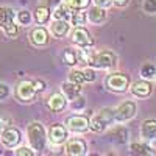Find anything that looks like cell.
Here are the masks:
<instances>
[{"label": "cell", "mask_w": 156, "mask_h": 156, "mask_svg": "<svg viewBox=\"0 0 156 156\" xmlns=\"http://www.w3.org/2000/svg\"><path fill=\"white\" fill-rule=\"evenodd\" d=\"M115 64H117V56L114 51L101 50V51H97V53L90 55L87 66L94 67V69H112Z\"/></svg>", "instance_id": "cell-4"}, {"label": "cell", "mask_w": 156, "mask_h": 156, "mask_svg": "<svg viewBox=\"0 0 156 156\" xmlns=\"http://www.w3.org/2000/svg\"><path fill=\"white\" fill-rule=\"evenodd\" d=\"M140 136L144 140H153L156 139V119L144 120L140 125Z\"/></svg>", "instance_id": "cell-17"}, {"label": "cell", "mask_w": 156, "mask_h": 156, "mask_svg": "<svg viewBox=\"0 0 156 156\" xmlns=\"http://www.w3.org/2000/svg\"><path fill=\"white\" fill-rule=\"evenodd\" d=\"M83 75H84V81H94L95 80V69L94 67H86V69H83Z\"/></svg>", "instance_id": "cell-30"}, {"label": "cell", "mask_w": 156, "mask_h": 156, "mask_svg": "<svg viewBox=\"0 0 156 156\" xmlns=\"http://www.w3.org/2000/svg\"><path fill=\"white\" fill-rule=\"evenodd\" d=\"M136 114H137V105L133 100H125L114 109V119L115 122L123 123V122L134 119Z\"/></svg>", "instance_id": "cell-5"}, {"label": "cell", "mask_w": 156, "mask_h": 156, "mask_svg": "<svg viewBox=\"0 0 156 156\" xmlns=\"http://www.w3.org/2000/svg\"><path fill=\"white\" fill-rule=\"evenodd\" d=\"M36 151L33 150V148H28V147H19L17 150H16V154L17 156H33Z\"/></svg>", "instance_id": "cell-33"}, {"label": "cell", "mask_w": 156, "mask_h": 156, "mask_svg": "<svg viewBox=\"0 0 156 156\" xmlns=\"http://www.w3.org/2000/svg\"><path fill=\"white\" fill-rule=\"evenodd\" d=\"M66 153L72 156H84L87 153V145L81 137H72L66 140Z\"/></svg>", "instance_id": "cell-11"}, {"label": "cell", "mask_w": 156, "mask_h": 156, "mask_svg": "<svg viewBox=\"0 0 156 156\" xmlns=\"http://www.w3.org/2000/svg\"><path fill=\"white\" fill-rule=\"evenodd\" d=\"M90 0H66V3L75 11V9H84L87 8Z\"/></svg>", "instance_id": "cell-28"}, {"label": "cell", "mask_w": 156, "mask_h": 156, "mask_svg": "<svg viewBox=\"0 0 156 156\" xmlns=\"http://www.w3.org/2000/svg\"><path fill=\"white\" fill-rule=\"evenodd\" d=\"M114 109L111 108H101L92 119L89 120V129H92L94 133H103L112 125L114 122Z\"/></svg>", "instance_id": "cell-2"}, {"label": "cell", "mask_w": 156, "mask_h": 156, "mask_svg": "<svg viewBox=\"0 0 156 156\" xmlns=\"http://www.w3.org/2000/svg\"><path fill=\"white\" fill-rule=\"evenodd\" d=\"M28 37H30V42L36 47H45L48 44V31L44 28V27H34L30 33H28Z\"/></svg>", "instance_id": "cell-13"}, {"label": "cell", "mask_w": 156, "mask_h": 156, "mask_svg": "<svg viewBox=\"0 0 156 156\" xmlns=\"http://www.w3.org/2000/svg\"><path fill=\"white\" fill-rule=\"evenodd\" d=\"M17 22L19 25H30L33 22V16H31V12L27 11V9H22L17 12Z\"/></svg>", "instance_id": "cell-25"}, {"label": "cell", "mask_w": 156, "mask_h": 156, "mask_svg": "<svg viewBox=\"0 0 156 156\" xmlns=\"http://www.w3.org/2000/svg\"><path fill=\"white\" fill-rule=\"evenodd\" d=\"M47 105L51 111H55V112H61L62 109H66L67 106V98L64 97V94H59V92H55V94H51L48 101H47Z\"/></svg>", "instance_id": "cell-15"}, {"label": "cell", "mask_w": 156, "mask_h": 156, "mask_svg": "<svg viewBox=\"0 0 156 156\" xmlns=\"http://www.w3.org/2000/svg\"><path fill=\"white\" fill-rule=\"evenodd\" d=\"M36 94L37 92L34 89V83L31 80H22L16 86V97H17L19 101H23V103L33 101Z\"/></svg>", "instance_id": "cell-7"}, {"label": "cell", "mask_w": 156, "mask_h": 156, "mask_svg": "<svg viewBox=\"0 0 156 156\" xmlns=\"http://www.w3.org/2000/svg\"><path fill=\"white\" fill-rule=\"evenodd\" d=\"M129 150L134 154H140V156H151V154H156V151L148 145L145 142H133L129 145Z\"/></svg>", "instance_id": "cell-20"}, {"label": "cell", "mask_w": 156, "mask_h": 156, "mask_svg": "<svg viewBox=\"0 0 156 156\" xmlns=\"http://www.w3.org/2000/svg\"><path fill=\"white\" fill-rule=\"evenodd\" d=\"M128 3H129V0H112V5L119 6V8H123V6H126Z\"/></svg>", "instance_id": "cell-36"}, {"label": "cell", "mask_w": 156, "mask_h": 156, "mask_svg": "<svg viewBox=\"0 0 156 156\" xmlns=\"http://www.w3.org/2000/svg\"><path fill=\"white\" fill-rule=\"evenodd\" d=\"M144 11L147 14H156V0H144V5H142Z\"/></svg>", "instance_id": "cell-29"}, {"label": "cell", "mask_w": 156, "mask_h": 156, "mask_svg": "<svg viewBox=\"0 0 156 156\" xmlns=\"http://www.w3.org/2000/svg\"><path fill=\"white\" fill-rule=\"evenodd\" d=\"M53 17L55 19H59V20H70L72 19V8L67 5V3H59L56 8H55V12H53Z\"/></svg>", "instance_id": "cell-21"}, {"label": "cell", "mask_w": 156, "mask_h": 156, "mask_svg": "<svg viewBox=\"0 0 156 156\" xmlns=\"http://www.w3.org/2000/svg\"><path fill=\"white\" fill-rule=\"evenodd\" d=\"M129 89H131V92L136 97H139V98H147L153 92L151 83L148 80H145V78H144V80H139V81H134L131 86H129Z\"/></svg>", "instance_id": "cell-14"}, {"label": "cell", "mask_w": 156, "mask_h": 156, "mask_svg": "<svg viewBox=\"0 0 156 156\" xmlns=\"http://www.w3.org/2000/svg\"><path fill=\"white\" fill-rule=\"evenodd\" d=\"M92 2H94V5H97L100 8H105V9L112 5V0H92Z\"/></svg>", "instance_id": "cell-34"}, {"label": "cell", "mask_w": 156, "mask_h": 156, "mask_svg": "<svg viewBox=\"0 0 156 156\" xmlns=\"http://www.w3.org/2000/svg\"><path fill=\"white\" fill-rule=\"evenodd\" d=\"M0 30L8 37H16L19 34V25L16 23L14 11L8 6H0Z\"/></svg>", "instance_id": "cell-3"}, {"label": "cell", "mask_w": 156, "mask_h": 156, "mask_svg": "<svg viewBox=\"0 0 156 156\" xmlns=\"http://www.w3.org/2000/svg\"><path fill=\"white\" fill-rule=\"evenodd\" d=\"M72 42L78 47H92L94 45V39L90 36V33L84 28V27H75V30L72 31Z\"/></svg>", "instance_id": "cell-10"}, {"label": "cell", "mask_w": 156, "mask_h": 156, "mask_svg": "<svg viewBox=\"0 0 156 156\" xmlns=\"http://www.w3.org/2000/svg\"><path fill=\"white\" fill-rule=\"evenodd\" d=\"M62 2V0H45V6H58L59 3Z\"/></svg>", "instance_id": "cell-37"}, {"label": "cell", "mask_w": 156, "mask_h": 156, "mask_svg": "<svg viewBox=\"0 0 156 156\" xmlns=\"http://www.w3.org/2000/svg\"><path fill=\"white\" fill-rule=\"evenodd\" d=\"M27 136H28V142H30V147L41 153L45 150L47 147V133H45V128L41 122H31L27 128Z\"/></svg>", "instance_id": "cell-1"}, {"label": "cell", "mask_w": 156, "mask_h": 156, "mask_svg": "<svg viewBox=\"0 0 156 156\" xmlns=\"http://www.w3.org/2000/svg\"><path fill=\"white\" fill-rule=\"evenodd\" d=\"M9 86L8 84H5V83H0V101H3V100H6L8 97H9Z\"/></svg>", "instance_id": "cell-32"}, {"label": "cell", "mask_w": 156, "mask_h": 156, "mask_svg": "<svg viewBox=\"0 0 156 156\" xmlns=\"http://www.w3.org/2000/svg\"><path fill=\"white\" fill-rule=\"evenodd\" d=\"M105 84L109 90H114V92H125L129 87V78L125 73L114 72L105 78Z\"/></svg>", "instance_id": "cell-6"}, {"label": "cell", "mask_w": 156, "mask_h": 156, "mask_svg": "<svg viewBox=\"0 0 156 156\" xmlns=\"http://www.w3.org/2000/svg\"><path fill=\"white\" fill-rule=\"evenodd\" d=\"M154 80H156V75H154Z\"/></svg>", "instance_id": "cell-38"}, {"label": "cell", "mask_w": 156, "mask_h": 156, "mask_svg": "<svg viewBox=\"0 0 156 156\" xmlns=\"http://www.w3.org/2000/svg\"><path fill=\"white\" fill-rule=\"evenodd\" d=\"M70 22L73 27H84L87 22V12H84L83 9H75V12H72Z\"/></svg>", "instance_id": "cell-23"}, {"label": "cell", "mask_w": 156, "mask_h": 156, "mask_svg": "<svg viewBox=\"0 0 156 156\" xmlns=\"http://www.w3.org/2000/svg\"><path fill=\"white\" fill-rule=\"evenodd\" d=\"M140 75H142V78H145V80H151L156 75V67L153 64H145V66H142V69H140Z\"/></svg>", "instance_id": "cell-27"}, {"label": "cell", "mask_w": 156, "mask_h": 156, "mask_svg": "<svg viewBox=\"0 0 156 156\" xmlns=\"http://www.w3.org/2000/svg\"><path fill=\"white\" fill-rule=\"evenodd\" d=\"M61 89H62L64 97H66L67 100H73V98H76L78 95H81V84H76V83H73V81L62 83Z\"/></svg>", "instance_id": "cell-19"}, {"label": "cell", "mask_w": 156, "mask_h": 156, "mask_svg": "<svg viewBox=\"0 0 156 156\" xmlns=\"http://www.w3.org/2000/svg\"><path fill=\"white\" fill-rule=\"evenodd\" d=\"M33 17H34V22L37 25L47 23L48 19H50V9H48V6H37L34 9V16Z\"/></svg>", "instance_id": "cell-22"}, {"label": "cell", "mask_w": 156, "mask_h": 156, "mask_svg": "<svg viewBox=\"0 0 156 156\" xmlns=\"http://www.w3.org/2000/svg\"><path fill=\"white\" fill-rule=\"evenodd\" d=\"M69 81H73L76 84H83L84 83V75H83V69H73L69 73Z\"/></svg>", "instance_id": "cell-26"}, {"label": "cell", "mask_w": 156, "mask_h": 156, "mask_svg": "<svg viewBox=\"0 0 156 156\" xmlns=\"http://www.w3.org/2000/svg\"><path fill=\"white\" fill-rule=\"evenodd\" d=\"M70 30V25L67 20H59V19H55L53 22L50 23V31L55 37H64Z\"/></svg>", "instance_id": "cell-18"}, {"label": "cell", "mask_w": 156, "mask_h": 156, "mask_svg": "<svg viewBox=\"0 0 156 156\" xmlns=\"http://www.w3.org/2000/svg\"><path fill=\"white\" fill-rule=\"evenodd\" d=\"M66 128L72 133H86L89 129V117L87 115H69L66 119Z\"/></svg>", "instance_id": "cell-8"}, {"label": "cell", "mask_w": 156, "mask_h": 156, "mask_svg": "<svg viewBox=\"0 0 156 156\" xmlns=\"http://www.w3.org/2000/svg\"><path fill=\"white\" fill-rule=\"evenodd\" d=\"M62 61L67 64V66H75V64H78L76 61V53L75 51H72L70 48H66L62 51Z\"/></svg>", "instance_id": "cell-24"}, {"label": "cell", "mask_w": 156, "mask_h": 156, "mask_svg": "<svg viewBox=\"0 0 156 156\" xmlns=\"http://www.w3.org/2000/svg\"><path fill=\"white\" fill-rule=\"evenodd\" d=\"M48 139H50L51 144H55V145L64 144V142L67 140V128L64 125H59V123L51 125L50 129H48Z\"/></svg>", "instance_id": "cell-12"}, {"label": "cell", "mask_w": 156, "mask_h": 156, "mask_svg": "<svg viewBox=\"0 0 156 156\" xmlns=\"http://www.w3.org/2000/svg\"><path fill=\"white\" fill-rule=\"evenodd\" d=\"M33 83H34V89H36V92H42V90H45V89H47V84H45V81H42V80H34Z\"/></svg>", "instance_id": "cell-35"}, {"label": "cell", "mask_w": 156, "mask_h": 156, "mask_svg": "<svg viewBox=\"0 0 156 156\" xmlns=\"http://www.w3.org/2000/svg\"><path fill=\"white\" fill-rule=\"evenodd\" d=\"M70 101H72V108H73V109H83L84 105H86V100H84V97H81V95H78L76 98H73V100H70Z\"/></svg>", "instance_id": "cell-31"}, {"label": "cell", "mask_w": 156, "mask_h": 156, "mask_svg": "<svg viewBox=\"0 0 156 156\" xmlns=\"http://www.w3.org/2000/svg\"><path fill=\"white\" fill-rule=\"evenodd\" d=\"M0 139H2V144L6 148H16L22 140V134L17 128L6 126V128H3L2 134H0Z\"/></svg>", "instance_id": "cell-9"}, {"label": "cell", "mask_w": 156, "mask_h": 156, "mask_svg": "<svg viewBox=\"0 0 156 156\" xmlns=\"http://www.w3.org/2000/svg\"><path fill=\"white\" fill-rule=\"evenodd\" d=\"M87 20L92 22L94 25H100V23H105L106 22V9L105 8H100L97 5H94L87 11Z\"/></svg>", "instance_id": "cell-16"}]
</instances>
